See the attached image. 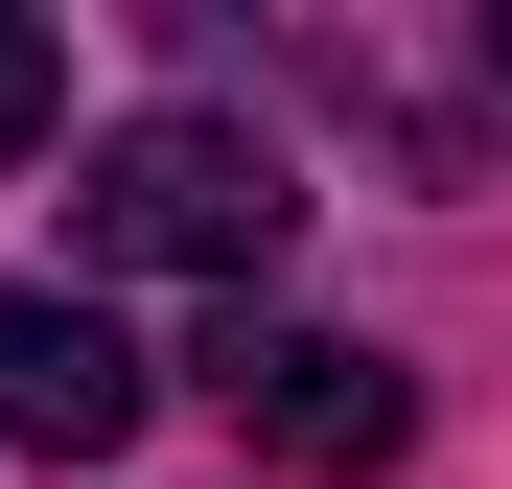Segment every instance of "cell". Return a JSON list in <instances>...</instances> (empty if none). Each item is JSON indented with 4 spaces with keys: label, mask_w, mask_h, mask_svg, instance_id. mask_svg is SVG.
<instances>
[{
    "label": "cell",
    "mask_w": 512,
    "mask_h": 489,
    "mask_svg": "<svg viewBox=\"0 0 512 489\" xmlns=\"http://www.w3.org/2000/svg\"><path fill=\"white\" fill-rule=\"evenodd\" d=\"M489 70H512V24H489Z\"/></svg>",
    "instance_id": "5b68a950"
},
{
    "label": "cell",
    "mask_w": 512,
    "mask_h": 489,
    "mask_svg": "<svg viewBox=\"0 0 512 489\" xmlns=\"http://www.w3.org/2000/svg\"><path fill=\"white\" fill-rule=\"evenodd\" d=\"M280 233H303V163L256 117H117L70 163V257L94 280H280Z\"/></svg>",
    "instance_id": "6da1fadb"
},
{
    "label": "cell",
    "mask_w": 512,
    "mask_h": 489,
    "mask_svg": "<svg viewBox=\"0 0 512 489\" xmlns=\"http://www.w3.org/2000/svg\"><path fill=\"white\" fill-rule=\"evenodd\" d=\"M47 117H70V47H47V24H24V0H0V163H24V140H47Z\"/></svg>",
    "instance_id": "277c9868"
},
{
    "label": "cell",
    "mask_w": 512,
    "mask_h": 489,
    "mask_svg": "<svg viewBox=\"0 0 512 489\" xmlns=\"http://www.w3.org/2000/svg\"><path fill=\"white\" fill-rule=\"evenodd\" d=\"M0 443L24 466H117L140 443V350L94 280H0Z\"/></svg>",
    "instance_id": "3957f363"
},
{
    "label": "cell",
    "mask_w": 512,
    "mask_h": 489,
    "mask_svg": "<svg viewBox=\"0 0 512 489\" xmlns=\"http://www.w3.org/2000/svg\"><path fill=\"white\" fill-rule=\"evenodd\" d=\"M210 396H233V443H256V466H303V489H350V466H396V443H419V396H396L373 326H233Z\"/></svg>",
    "instance_id": "7a4b0ae2"
}]
</instances>
